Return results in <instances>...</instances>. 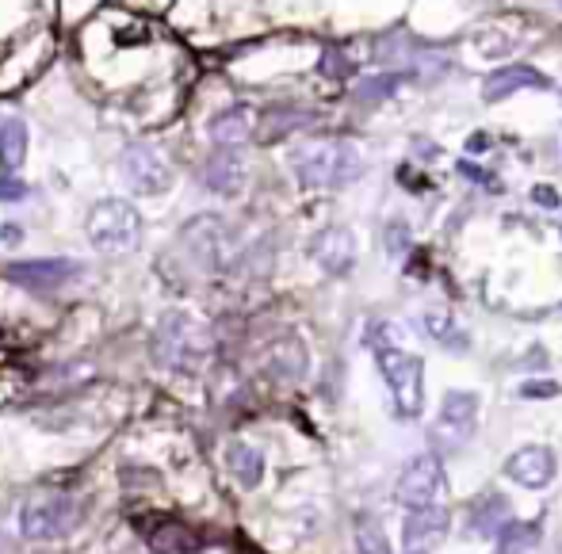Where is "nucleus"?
Returning a JSON list of instances; mask_svg holds the SVG:
<instances>
[{"label":"nucleus","instance_id":"1","mask_svg":"<svg viewBox=\"0 0 562 554\" xmlns=\"http://www.w3.org/2000/svg\"><path fill=\"white\" fill-rule=\"evenodd\" d=\"M291 169L303 188H345L364 172V157L356 142L322 138V142H306L291 153Z\"/></svg>","mask_w":562,"mask_h":554},{"label":"nucleus","instance_id":"2","mask_svg":"<svg viewBox=\"0 0 562 554\" xmlns=\"http://www.w3.org/2000/svg\"><path fill=\"white\" fill-rule=\"evenodd\" d=\"M88 241L108 256L130 253L142 241V214L127 199H100L85 218Z\"/></svg>","mask_w":562,"mask_h":554},{"label":"nucleus","instance_id":"3","mask_svg":"<svg viewBox=\"0 0 562 554\" xmlns=\"http://www.w3.org/2000/svg\"><path fill=\"white\" fill-rule=\"evenodd\" d=\"M379 371H383L390 398H394V413L402 421H417L425 409V363H421V356L387 344V348H379Z\"/></svg>","mask_w":562,"mask_h":554},{"label":"nucleus","instance_id":"4","mask_svg":"<svg viewBox=\"0 0 562 554\" xmlns=\"http://www.w3.org/2000/svg\"><path fill=\"white\" fill-rule=\"evenodd\" d=\"M475 428H478V394H471V390H448L440 409H436L429 440H433V448L440 455H452V451L471 444Z\"/></svg>","mask_w":562,"mask_h":554},{"label":"nucleus","instance_id":"5","mask_svg":"<svg viewBox=\"0 0 562 554\" xmlns=\"http://www.w3.org/2000/svg\"><path fill=\"white\" fill-rule=\"evenodd\" d=\"M207 352V333L188 314H165L153 333V356L165 367H192Z\"/></svg>","mask_w":562,"mask_h":554},{"label":"nucleus","instance_id":"6","mask_svg":"<svg viewBox=\"0 0 562 554\" xmlns=\"http://www.w3.org/2000/svg\"><path fill=\"white\" fill-rule=\"evenodd\" d=\"M180 241H184V249L192 253L195 264H203L207 272L226 268L230 256H234L230 230H226V222L215 218V214H199V218H192V222L180 230Z\"/></svg>","mask_w":562,"mask_h":554},{"label":"nucleus","instance_id":"7","mask_svg":"<svg viewBox=\"0 0 562 554\" xmlns=\"http://www.w3.org/2000/svg\"><path fill=\"white\" fill-rule=\"evenodd\" d=\"M444 493H448V474H444L440 455H417V459L406 463L402 478H398V501H402L406 509L440 505Z\"/></svg>","mask_w":562,"mask_h":554},{"label":"nucleus","instance_id":"8","mask_svg":"<svg viewBox=\"0 0 562 554\" xmlns=\"http://www.w3.org/2000/svg\"><path fill=\"white\" fill-rule=\"evenodd\" d=\"M123 176L138 195H161L173 188V169L153 146H127L123 150Z\"/></svg>","mask_w":562,"mask_h":554},{"label":"nucleus","instance_id":"9","mask_svg":"<svg viewBox=\"0 0 562 554\" xmlns=\"http://www.w3.org/2000/svg\"><path fill=\"white\" fill-rule=\"evenodd\" d=\"M77 520V505L69 497H43V501H31L20 512V528L27 539H58L73 528Z\"/></svg>","mask_w":562,"mask_h":554},{"label":"nucleus","instance_id":"10","mask_svg":"<svg viewBox=\"0 0 562 554\" xmlns=\"http://www.w3.org/2000/svg\"><path fill=\"white\" fill-rule=\"evenodd\" d=\"M85 272L77 260H16V264H8L4 268V276L12 279V283H20L27 291H54V287H62L69 279H77Z\"/></svg>","mask_w":562,"mask_h":554},{"label":"nucleus","instance_id":"11","mask_svg":"<svg viewBox=\"0 0 562 554\" xmlns=\"http://www.w3.org/2000/svg\"><path fill=\"white\" fill-rule=\"evenodd\" d=\"M310 256L329 276H345L356 264V237L345 226H325L322 234H314V241H310Z\"/></svg>","mask_w":562,"mask_h":554},{"label":"nucleus","instance_id":"12","mask_svg":"<svg viewBox=\"0 0 562 554\" xmlns=\"http://www.w3.org/2000/svg\"><path fill=\"white\" fill-rule=\"evenodd\" d=\"M555 451L551 448H540V444H532V448H520L509 455V463H505V474L524 486V490H543V486H551V478H555Z\"/></svg>","mask_w":562,"mask_h":554},{"label":"nucleus","instance_id":"13","mask_svg":"<svg viewBox=\"0 0 562 554\" xmlns=\"http://www.w3.org/2000/svg\"><path fill=\"white\" fill-rule=\"evenodd\" d=\"M245 157L238 150H226V146H218L211 157H207V165L199 172V180H203V188L215 195H238L245 188Z\"/></svg>","mask_w":562,"mask_h":554},{"label":"nucleus","instance_id":"14","mask_svg":"<svg viewBox=\"0 0 562 554\" xmlns=\"http://www.w3.org/2000/svg\"><path fill=\"white\" fill-rule=\"evenodd\" d=\"M448 528H452L448 509H440V505H429V509H410L406 524H402V539H406V547H410V551H425V547H436V543L448 535Z\"/></svg>","mask_w":562,"mask_h":554},{"label":"nucleus","instance_id":"15","mask_svg":"<svg viewBox=\"0 0 562 554\" xmlns=\"http://www.w3.org/2000/svg\"><path fill=\"white\" fill-rule=\"evenodd\" d=\"M547 85H551V81L543 77L540 69H532V65H505V69H494V73L486 77L482 100H486V104H501V100H509L520 88H547Z\"/></svg>","mask_w":562,"mask_h":554},{"label":"nucleus","instance_id":"16","mask_svg":"<svg viewBox=\"0 0 562 554\" xmlns=\"http://www.w3.org/2000/svg\"><path fill=\"white\" fill-rule=\"evenodd\" d=\"M253 123H257V115H253V107H226V111H218L215 119H211V127H207V134H211V142L215 146H226V150H234V146H241L249 134H253Z\"/></svg>","mask_w":562,"mask_h":554},{"label":"nucleus","instance_id":"17","mask_svg":"<svg viewBox=\"0 0 562 554\" xmlns=\"http://www.w3.org/2000/svg\"><path fill=\"white\" fill-rule=\"evenodd\" d=\"M27 161V127L16 115H4L0 119V169H20Z\"/></svg>","mask_w":562,"mask_h":554},{"label":"nucleus","instance_id":"18","mask_svg":"<svg viewBox=\"0 0 562 554\" xmlns=\"http://www.w3.org/2000/svg\"><path fill=\"white\" fill-rule=\"evenodd\" d=\"M226 467H230V474L238 478L241 486L253 490L260 478H264V455L257 448H249V444H230L226 448Z\"/></svg>","mask_w":562,"mask_h":554},{"label":"nucleus","instance_id":"19","mask_svg":"<svg viewBox=\"0 0 562 554\" xmlns=\"http://www.w3.org/2000/svg\"><path fill=\"white\" fill-rule=\"evenodd\" d=\"M505 23L509 20H494V23H486V27H478L475 31L478 54H486V58H505V54H513L517 46H524V39L505 31Z\"/></svg>","mask_w":562,"mask_h":554},{"label":"nucleus","instance_id":"20","mask_svg":"<svg viewBox=\"0 0 562 554\" xmlns=\"http://www.w3.org/2000/svg\"><path fill=\"white\" fill-rule=\"evenodd\" d=\"M268 360H272V371L283 375V379H303L306 375V352L295 337H283V341L272 348V356H268Z\"/></svg>","mask_w":562,"mask_h":554},{"label":"nucleus","instance_id":"21","mask_svg":"<svg viewBox=\"0 0 562 554\" xmlns=\"http://www.w3.org/2000/svg\"><path fill=\"white\" fill-rule=\"evenodd\" d=\"M356 551L360 554H390L387 528L379 524V516H356Z\"/></svg>","mask_w":562,"mask_h":554},{"label":"nucleus","instance_id":"22","mask_svg":"<svg viewBox=\"0 0 562 554\" xmlns=\"http://www.w3.org/2000/svg\"><path fill=\"white\" fill-rule=\"evenodd\" d=\"M425 329H429V337H433L436 344H444V348H452V352H463V348H467V333H463L448 314H425Z\"/></svg>","mask_w":562,"mask_h":554},{"label":"nucleus","instance_id":"23","mask_svg":"<svg viewBox=\"0 0 562 554\" xmlns=\"http://www.w3.org/2000/svg\"><path fill=\"white\" fill-rule=\"evenodd\" d=\"M153 551L169 554V551H195V539L192 532H184L180 524H161L157 532H153Z\"/></svg>","mask_w":562,"mask_h":554},{"label":"nucleus","instance_id":"24","mask_svg":"<svg viewBox=\"0 0 562 554\" xmlns=\"http://www.w3.org/2000/svg\"><path fill=\"white\" fill-rule=\"evenodd\" d=\"M398 85H402V77H398V73H379V77H371V81L360 85V100H364V104H379V100L390 96Z\"/></svg>","mask_w":562,"mask_h":554},{"label":"nucleus","instance_id":"25","mask_svg":"<svg viewBox=\"0 0 562 554\" xmlns=\"http://www.w3.org/2000/svg\"><path fill=\"white\" fill-rule=\"evenodd\" d=\"M27 199V184L12 180V176H0V203H20Z\"/></svg>","mask_w":562,"mask_h":554},{"label":"nucleus","instance_id":"26","mask_svg":"<svg viewBox=\"0 0 562 554\" xmlns=\"http://www.w3.org/2000/svg\"><path fill=\"white\" fill-rule=\"evenodd\" d=\"M348 69H352V65H348V58L341 50H329L322 58V73H329V77H348Z\"/></svg>","mask_w":562,"mask_h":554},{"label":"nucleus","instance_id":"27","mask_svg":"<svg viewBox=\"0 0 562 554\" xmlns=\"http://www.w3.org/2000/svg\"><path fill=\"white\" fill-rule=\"evenodd\" d=\"M520 394H524V398H555L559 386L555 383H524L520 386Z\"/></svg>","mask_w":562,"mask_h":554},{"label":"nucleus","instance_id":"28","mask_svg":"<svg viewBox=\"0 0 562 554\" xmlns=\"http://www.w3.org/2000/svg\"><path fill=\"white\" fill-rule=\"evenodd\" d=\"M536 203H543V207H555L559 199H555V192H551V188H536Z\"/></svg>","mask_w":562,"mask_h":554},{"label":"nucleus","instance_id":"29","mask_svg":"<svg viewBox=\"0 0 562 554\" xmlns=\"http://www.w3.org/2000/svg\"><path fill=\"white\" fill-rule=\"evenodd\" d=\"M0 237H8V241H16V237H20V230H16V226H4V230H0Z\"/></svg>","mask_w":562,"mask_h":554},{"label":"nucleus","instance_id":"30","mask_svg":"<svg viewBox=\"0 0 562 554\" xmlns=\"http://www.w3.org/2000/svg\"><path fill=\"white\" fill-rule=\"evenodd\" d=\"M410 554H425V551H410Z\"/></svg>","mask_w":562,"mask_h":554}]
</instances>
